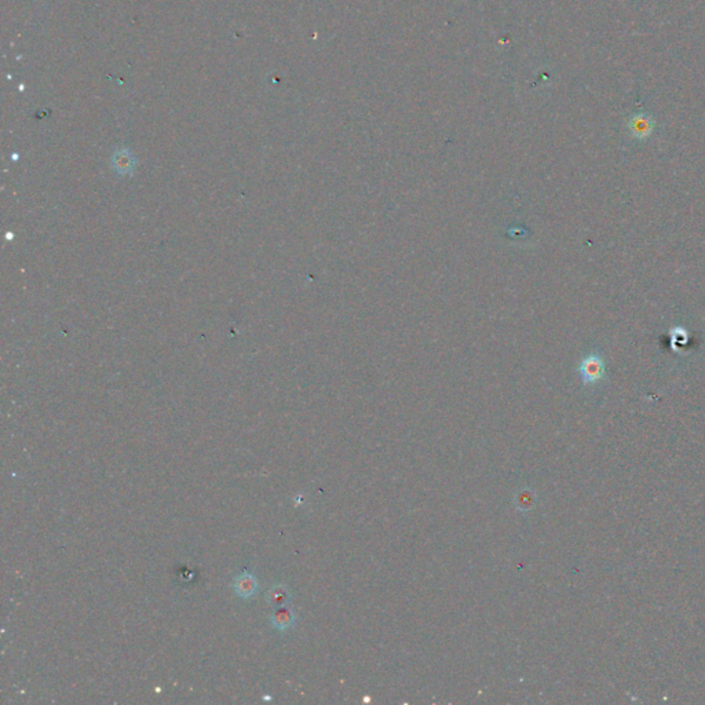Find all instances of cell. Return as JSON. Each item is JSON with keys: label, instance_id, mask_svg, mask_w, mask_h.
Wrapping results in <instances>:
<instances>
[{"label": "cell", "instance_id": "6da1fadb", "mask_svg": "<svg viewBox=\"0 0 705 705\" xmlns=\"http://www.w3.org/2000/svg\"><path fill=\"white\" fill-rule=\"evenodd\" d=\"M579 373L586 386L596 384L606 376V364L600 353L593 351L587 354L579 365Z\"/></svg>", "mask_w": 705, "mask_h": 705}, {"label": "cell", "instance_id": "7a4b0ae2", "mask_svg": "<svg viewBox=\"0 0 705 705\" xmlns=\"http://www.w3.org/2000/svg\"><path fill=\"white\" fill-rule=\"evenodd\" d=\"M654 120L650 114L636 113L629 120V131L636 140H646L653 134Z\"/></svg>", "mask_w": 705, "mask_h": 705}, {"label": "cell", "instance_id": "3957f363", "mask_svg": "<svg viewBox=\"0 0 705 705\" xmlns=\"http://www.w3.org/2000/svg\"><path fill=\"white\" fill-rule=\"evenodd\" d=\"M233 587L240 598L247 599V598H251L258 593L260 584H258V580L254 575L241 573L236 577Z\"/></svg>", "mask_w": 705, "mask_h": 705}, {"label": "cell", "instance_id": "277c9868", "mask_svg": "<svg viewBox=\"0 0 705 705\" xmlns=\"http://www.w3.org/2000/svg\"><path fill=\"white\" fill-rule=\"evenodd\" d=\"M270 622H271V626L278 630V631H286V630H290L294 623H295V616H294V612L287 607V606H280L277 607L271 616H270Z\"/></svg>", "mask_w": 705, "mask_h": 705}, {"label": "cell", "instance_id": "5b68a950", "mask_svg": "<svg viewBox=\"0 0 705 705\" xmlns=\"http://www.w3.org/2000/svg\"><path fill=\"white\" fill-rule=\"evenodd\" d=\"M290 599H291V594H290L288 589L283 584L273 586L267 593V603L273 607L287 606Z\"/></svg>", "mask_w": 705, "mask_h": 705}, {"label": "cell", "instance_id": "8992f818", "mask_svg": "<svg viewBox=\"0 0 705 705\" xmlns=\"http://www.w3.org/2000/svg\"><path fill=\"white\" fill-rule=\"evenodd\" d=\"M669 333H671V339H673V340H675V342H678L679 344H686V343H687V337H689V335H687V331H686L685 328H682V327H675V328H673V330H671ZM678 343H675V344H678Z\"/></svg>", "mask_w": 705, "mask_h": 705}, {"label": "cell", "instance_id": "52a82bcc", "mask_svg": "<svg viewBox=\"0 0 705 705\" xmlns=\"http://www.w3.org/2000/svg\"><path fill=\"white\" fill-rule=\"evenodd\" d=\"M529 500H532V497H529V495L526 492H522L521 495L517 496V506H518V509H521V510L530 509Z\"/></svg>", "mask_w": 705, "mask_h": 705}]
</instances>
